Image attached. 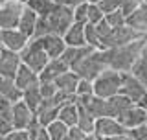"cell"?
Segmentation results:
<instances>
[{"label":"cell","mask_w":147,"mask_h":140,"mask_svg":"<svg viewBox=\"0 0 147 140\" xmlns=\"http://www.w3.org/2000/svg\"><path fill=\"white\" fill-rule=\"evenodd\" d=\"M72 24H74V9L55 4L53 9L48 13V15L37 18L33 39H39V37H44V35L63 37Z\"/></svg>","instance_id":"cell-1"},{"label":"cell","mask_w":147,"mask_h":140,"mask_svg":"<svg viewBox=\"0 0 147 140\" xmlns=\"http://www.w3.org/2000/svg\"><path fill=\"white\" fill-rule=\"evenodd\" d=\"M144 43H145V39H140V41H134V43L125 44V46H116V48L101 50L107 68L116 70L119 74H129L131 68H132V65L136 63L142 48H144Z\"/></svg>","instance_id":"cell-2"},{"label":"cell","mask_w":147,"mask_h":140,"mask_svg":"<svg viewBox=\"0 0 147 140\" xmlns=\"http://www.w3.org/2000/svg\"><path fill=\"white\" fill-rule=\"evenodd\" d=\"M121 76L123 74L116 72V70H103L98 77L92 81L94 87V96L101 98V100H109V98L119 94V87H121Z\"/></svg>","instance_id":"cell-3"},{"label":"cell","mask_w":147,"mask_h":140,"mask_svg":"<svg viewBox=\"0 0 147 140\" xmlns=\"http://www.w3.org/2000/svg\"><path fill=\"white\" fill-rule=\"evenodd\" d=\"M103 70H107V65H105V59H103V52L101 50H92L76 68H72V72L77 74L79 79L94 81Z\"/></svg>","instance_id":"cell-4"},{"label":"cell","mask_w":147,"mask_h":140,"mask_svg":"<svg viewBox=\"0 0 147 140\" xmlns=\"http://www.w3.org/2000/svg\"><path fill=\"white\" fill-rule=\"evenodd\" d=\"M18 57H20V63L26 65L30 70H33L37 76L42 72V68L50 61L48 55L44 54V50L40 48V44H39V41H37V39H30V43H28L26 48L18 54Z\"/></svg>","instance_id":"cell-5"},{"label":"cell","mask_w":147,"mask_h":140,"mask_svg":"<svg viewBox=\"0 0 147 140\" xmlns=\"http://www.w3.org/2000/svg\"><path fill=\"white\" fill-rule=\"evenodd\" d=\"M145 39L144 35L136 33L134 30H131L129 26H121V28H114L112 31L109 33L107 39L101 41V50H109V48H116V46H125L131 44L134 41Z\"/></svg>","instance_id":"cell-6"},{"label":"cell","mask_w":147,"mask_h":140,"mask_svg":"<svg viewBox=\"0 0 147 140\" xmlns=\"http://www.w3.org/2000/svg\"><path fill=\"white\" fill-rule=\"evenodd\" d=\"M24 4L20 2H2L0 4V30H17Z\"/></svg>","instance_id":"cell-7"},{"label":"cell","mask_w":147,"mask_h":140,"mask_svg":"<svg viewBox=\"0 0 147 140\" xmlns=\"http://www.w3.org/2000/svg\"><path fill=\"white\" fill-rule=\"evenodd\" d=\"M127 129H123V125L118 122L116 118H109V116H103V118L96 120L94 125V135L101 140H107L112 137H118V135L125 133Z\"/></svg>","instance_id":"cell-8"},{"label":"cell","mask_w":147,"mask_h":140,"mask_svg":"<svg viewBox=\"0 0 147 140\" xmlns=\"http://www.w3.org/2000/svg\"><path fill=\"white\" fill-rule=\"evenodd\" d=\"M145 85L144 83H140L136 77H132L131 74H123L121 76V87H119V94L125 96L127 100H131L132 103H138L140 101V98L145 94Z\"/></svg>","instance_id":"cell-9"},{"label":"cell","mask_w":147,"mask_h":140,"mask_svg":"<svg viewBox=\"0 0 147 140\" xmlns=\"http://www.w3.org/2000/svg\"><path fill=\"white\" fill-rule=\"evenodd\" d=\"M28 43H30V39L24 37L18 30H0V44L9 52L20 54Z\"/></svg>","instance_id":"cell-10"},{"label":"cell","mask_w":147,"mask_h":140,"mask_svg":"<svg viewBox=\"0 0 147 140\" xmlns=\"http://www.w3.org/2000/svg\"><path fill=\"white\" fill-rule=\"evenodd\" d=\"M33 120H35V114L28 109L22 100L17 101V103H13V109H11V125H13V129H28Z\"/></svg>","instance_id":"cell-11"},{"label":"cell","mask_w":147,"mask_h":140,"mask_svg":"<svg viewBox=\"0 0 147 140\" xmlns=\"http://www.w3.org/2000/svg\"><path fill=\"white\" fill-rule=\"evenodd\" d=\"M37 41H39L40 48L44 50V54L48 55V59H59L63 52L66 50L63 37H57V35H44V37H39Z\"/></svg>","instance_id":"cell-12"},{"label":"cell","mask_w":147,"mask_h":140,"mask_svg":"<svg viewBox=\"0 0 147 140\" xmlns=\"http://www.w3.org/2000/svg\"><path fill=\"white\" fill-rule=\"evenodd\" d=\"M125 26H129L136 33L145 37V33H147V6L140 4L132 13H129L125 17Z\"/></svg>","instance_id":"cell-13"},{"label":"cell","mask_w":147,"mask_h":140,"mask_svg":"<svg viewBox=\"0 0 147 140\" xmlns=\"http://www.w3.org/2000/svg\"><path fill=\"white\" fill-rule=\"evenodd\" d=\"M147 120V113L145 111H142L138 105H132L131 109H127L125 113L118 118V122L123 125V129H134V127H140V125H144Z\"/></svg>","instance_id":"cell-14"},{"label":"cell","mask_w":147,"mask_h":140,"mask_svg":"<svg viewBox=\"0 0 147 140\" xmlns=\"http://www.w3.org/2000/svg\"><path fill=\"white\" fill-rule=\"evenodd\" d=\"M57 113H59V107L52 100H42L39 109L35 111V118H37L40 127H48L52 122L57 120Z\"/></svg>","instance_id":"cell-15"},{"label":"cell","mask_w":147,"mask_h":140,"mask_svg":"<svg viewBox=\"0 0 147 140\" xmlns=\"http://www.w3.org/2000/svg\"><path fill=\"white\" fill-rule=\"evenodd\" d=\"M64 72H68V67L61 59H50L48 65L42 68V72L39 74V83H53Z\"/></svg>","instance_id":"cell-16"},{"label":"cell","mask_w":147,"mask_h":140,"mask_svg":"<svg viewBox=\"0 0 147 140\" xmlns=\"http://www.w3.org/2000/svg\"><path fill=\"white\" fill-rule=\"evenodd\" d=\"M105 105H107V116L109 118H119L123 113H125L127 109H131L132 105V101L131 100H127L125 96H121V94H116V96H112V98H109V100H105Z\"/></svg>","instance_id":"cell-17"},{"label":"cell","mask_w":147,"mask_h":140,"mask_svg":"<svg viewBox=\"0 0 147 140\" xmlns=\"http://www.w3.org/2000/svg\"><path fill=\"white\" fill-rule=\"evenodd\" d=\"M63 41L68 48H83L85 44V24L74 22V24L66 30V33L63 35Z\"/></svg>","instance_id":"cell-18"},{"label":"cell","mask_w":147,"mask_h":140,"mask_svg":"<svg viewBox=\"0 0 147 140\" xmlns=\"http://www.w3.org/2000/svg\"><path fill=\"white\" fill-rule=\"evenodd\" d=\"M20 67V57L15 52L4 50L2 57H0V76L2 77H15V72Z\"/></svg>","instance_id":"cell-19"},{"label":"cell","mask_w":147,"mask_h":140,"mask_svg":"<svg viewBox=\"0 0 147 140\" xmlns=\"http://www.w3.org/2000/svg\"><path fill=\"white\" fill-rule=\"evenodd\" d=\"M13 81H15L17 88H20V90H26V88H30V87L39 85V76H37L33 70L28 68L26 65L20 63L18 70L15 72V77H13Z\"/></svg>","instance_id":"cell-20"},{"label":"cell","mask_w":147,"mask_h":140,"mask_svg":"<svg viewBox=\"0 0 147 140\" xmlns=\"http://www.w3.org/2000/svg\"><path fill=\"white\" fill-rule=\"evenodd\" d=\"M90 52H92V48H88V46H83V48H68L66 46V50L63 52V55L59 59L68 67V70H72V68H76Z\"/></svg>","instance_id":"cell-21"},{"label":"cell","mask_w":147,"mask_h":140,"mask_svg":"<svg viewBox=\"0 0 147 140\" xmlns=\"http://www.w3.org/2000/svg\"><path fill=\"white\" fill-rule=\"evenodd\" d=\"M77 81H79L77 74H74L72 70H68V72L61 74V76L55 79L53 85H55V88H57V92H63V94H66V96H74L76 94Z\"/></svg>","instance_id":"cell-22"},{"label":"cell","mask_w":147,"mask_h":140,"mask_svg":"<svg viewBox=\"0 0 147 140\" xmlns=\"http://www.w3.org/2000/svg\"><path fill=\"white\" fill-rule=\"evenodd\" d=\"M37 13H33L30 7L24 6V11H22L20 15V20H18V26L17 30L20 31L24 37H28V39H33V33H35V26H37Z\"/></svg>","instance_id":"cell-23"},{"label":"cell","mask_w":147,"mask_h":140,"mask_svg":"<svg viewBox=\"0 0 147 140\" xmlns=\"http://www.w3.org/2000/svg\"><path fill=\"white\" fill-rule=\"evenodd\" d=\"M77 116H79V111H77V105H76V100L74 101H68L59 107V113H57V120L61 124H64L68 129L70 127H76L77 125Z\"/></svg>","instance_id":"cell-24"},{"label":"cell","mask_w":147,"mask_h":140,"mask_svg":"<svg viewBox=\"0 0 147 140\" xmlns=\"http://www.w3.org/2000/svg\"><path fill=\"white\" fill-rule=\"evenodd\" d=\"M0 98L7 100L9 103H17L22 100V90L17 88L15 81L11 77H2L0 76Z\"/></svg>","instance_id":"cell-25"},{"label":"cell","mask_w":147,"mask_h":140,"mask_svg":"<svg viewBox=\"0 0 147 140\" xmlns=\"http://www.w3.org/2000/svg\"><path fill=\"white\" fill-rule=\"evenodd\" d=\"M129 74H131L132 77H136L140 83L147 85V54L144 52V48H142V52H140V55H138V59H136V63L132 65V68H131Z\"/></svg>","instance_id":"cell-26"},{"label":"cell","mask_w":147,"mask_h":140,"mask_svg":"<svg viewBox=\"0 0 147 140\" xmlns=\"http://www.w3.org/2000/svg\"><path fill=\"white\" fill-rule=\"evenodd\" d=\"M22 101H24L26 107L35 114V111L39 109L40 101H42V96H40V92H39V85L30 87V88H26V90H22Z\"/></svg>","instance_id":"cell-27"},{"label":"cell","mask_w":147,"mask_h":140,"mask_svg":"<svg viewBox=\"0 0 147 140\" xmlns=\"http://www.w3.org/2000/svg\"><path fill=\"white\" fill-rule=\"evenodd\" d=\"M77 105V103H76ZM77 111H79V116H77V125L76 127L79 129L81 133L85 135H94V125H96V118H92V116L86 113L83 107L77 105Z\"/></svg>","instance_id":"cell-28"},{"label":"cell","mask_w":147,"mask_h":140,"mask_svg":"<svg viewBox=\"0 0 147 140\" xmlns=\"http://www.w3.org/2000/svg\"><path fill=\"white\" fill-rule=\"evenodd\" d=\"M24 6L30 7L33 13H37V17H44V15H48V13L53 9L55 2L53 0H28Z\"/></svg>","instance_id":"cell-29"},{"label":"cell","mask_w":147,"mask_h":140,"mask_svg":"<svg viewBox=\"0 0 147 140\" xmlns=\"http://www.w3.org/2000/svg\"><path fill=\"white\" fill-rule=\"evenodd\" d=\"M46 131H48L50 140H64L68 135V127L64 124H61L59 120H55V122H52L46 127Z\"/></svg>","instance_id":"cell-30"},{"label":"cell","mask_w":147,"mask_h":140,"mask_svg":"<svg viewBox=\"0 0 147 140\" xmlns=\"http://www.w3.org/2000/svg\"><path fill=\"white\" fill-rule=\"evenodd\" d=\"M85 44L92 50H101V39L92 24H85Z\"/></svg>","instance_id":"cell-31"},{"label":"cell","mask_w":147,"mask_h":140,"mask_svg":"<svg viewBox=\"0 0 147 140\" xmlns=\"http://www.w3.org/2000/svg\"><path fill=\"white\" fill-rule=\"evenodd\" d=\"M76 98H90L94 96V87H92V81H86V79H79L76 87Z\"/></svg>","instance_id":"cell-32"},{"label":"cell","mask_w":147,"mask_h":140,"mask_svg":"<svg viewBox=\"0 0 147 140\" xmlns=\"http://www.w3.org/2000/svg\"><path fill=\"white\" fill-rule=\"evenodd\" d=\"M105 22L112 28H121V26H125V15L121 13V9H118V11H114V13H109V15H105Z\"/></svg>","instance_id":"cell-33"},{"label":"cell","mask_w":147,"mask_h":140,"mask_svg":"<svg viewBox=\"0 0 147 140\" xmlns=\"http://www.w3.org/2000/svg\"><path fill=\"white\" fill-rule=\"evenodd\" d=\"M99 20H103V13L99 11V7L96 4H88V7H86V24L96 26Z\"/></svg>","instance_id":"cell-34"},{"label":"cell","mask_w":147,"mask_h":140,"mask_svg":"<svg viewBox=\"0 0 147 140\" xmlns=\"http://www.w3.org/2000/svg\"><path fill=\"white\" fill-rule=\"evenodd\" d=\"M98 7H99V11L103 13V17H105V15H109V13L118 11L119 9V0H101V2L98 4Z\"/></svg>","instance_id":"cell-35"},{"label":"cell","mask_w":147,"mask_h":140,"mask_svg":"<svg viewBox=\"0 0 147 140\" xmlns=\"http://www.w3.org/2000/svg\"><path fill=\"white\" fill-rule=\"evenodd\" d=\"M39 92L42 96V100H52L57 94V88L53 83H39Z\"/></svg>","instance_id":"cell-36"},{"label":"cell","mask_w":147,"mask_h":140,"mask_svg":"<svg viewBox=\"0 0 147 140\" xmlns=\"http://www.w3.org/2000/svg\"><path fill=\"white\" fill-rule=\"evenodd\" d=\"M86 7H88V4H86V2H83L77 7H74V22L86 24Z\"/></svg>","instance_id":"cell-37"},{"label":"cell","mask_w":147,"mask_h":140,"mask_svg":"<svg viewBox=\"0 0 147 140\" xmlns=\"http://www.w3.org/2000/svg\"><path fill=\"white\" fill-rule=\"evenodd\" d=\"M142 2H144V0H119V9H121V13L127 17L129 13H132Z\"/></svg>","instance_id":"cell-38"},{"label":"cell","mask_w":147,"mask_h":140,"mask_svg":"<svg viewBox=\"0 0 147 140\" xmlns=\"http://www.w3.org/2000/svg\"><path fill=\"white\" fill-rule=\"evenodd\" d=\"M11 109H13V103H9L7 100L0 98V120L11 122Z\"/></svg>","instance_id":"cell-39"},{"label":"cell","mask_w":147,"mask_h":140,"mask_svg":"<svg viewBox=\"0 0 147 140\" xmlns=\"http://www.w3.org/2000/svg\"><path fill=\"white\" fill-rule=\"evenodd\" d=\"M129 137L132 140H147V125H140V127H134V129H129Z\"/></svg>","instance_id":"cell-40"},{"label":"cell","mask_w":147,"mask_h":140,"mask_svg":"<svg viewBox=\"0 0 147 140\" xmlns=\"http://www.w3.org/2000/svg\"><path fill=\"white\" fill-rule=\"evenodd\" d=\"M94 28H96V33L99 35V39H101V41H103V39H107L109 33L112 31V28H110V26L107 24V22H105V18H103V20H99V22H98V24H96Z\"/></svg>","instance_id":"cell-41"},{"label":"cell","mask_w":147,"mask_h":140,"mask_svg":"<svg viewBox=\"0 0 147 140\" xmlns=\"http://www.w3.org/2000/svg\"><path fill=\"white\" fill-rule=\"evenodd\" d=\"M4 140H31V138L26 129H13L7 137H4Z\"/></svg>","instance_id":"cell-42"},{"label":"cell","mask_w":147,"mask_h":140,"mask_svg":"<svg viewBox=\"0 0 147 140\" xmlns=\"http://www.w3.org/2000/svg\"><path fill=\"white\" fill-rule=\"evenodd\" d=\"M86 138V135L85 133H81L77 127H70L68 129V135H66V138L64 140H85Z\"/></svg>","instance_id":"cell-43"},{"label":"cell","mask_w":147,"mask_h":140,"mask_svg":"<svg viewBox=\"0 0 147 140\" xmlns=\"http://www.w3.org/2000/svg\"><path fill=\"white\" fill-rule=\"evenodd\" d=\"M13 131L11 122H6V120H0V137H7L9 133Z\"/></svg>","instance_id":"cell-44"},{"label":"cell","mask_w":147,"mask_h":140,"mask_svg":"<svg viewBox=\"0 0 147 140\" xmlns=\"http://www.w3.org/2000/svg\"><path fill=\"white\" fill-rule=\"evenodd\" d=\"M33 140H50L46 127H39V131H37V135H35V138H33Z\"/></svg>","instance_id":"cell-45"},{"label":"cell","mask_w":147,"mask_h":140,"mask_svg":"<svg viewBox=\"0 0 147 140\" xmlns=\"http://www.w3.org/2000/svg\"><path fill=\"white\" fill-rule=\"evenodd\" d=\"M138 107H140V109L142 111H145V113H147V92H145V94L144 96H142L140 98V101H138V103H136Z\"/></svg>","instance_id":"cell-46"},{"label":"cell","mask_w":147,"mask_h":140,"mask_svg":"<svg viewBox=\"0 0 147 140\" xmlns=\"http://www.w3.org/2000/svg\"><path fill=\"white\" fill-rule=\"evenodd\" d=\"M107 140H132L131 137H129V133H121V135H118V137H112V138H107Z\"/></svg>","instance_id":"cell-47"},{"label":"cell","mask_w":147,"mask_h":140,"mask_svg":"<svg viewBox=\"0 0 147 140\" xmlns=\"http://www.w3.org/2000/svg\"><path fill=\"white\" fill-rule=\"evenodd\" d=\"M4 2H20V4H26L28 0H4Z\"/></svg>","instance_id":"cell-48"},{"label":"cell","mask_w":147,"mask_h":140,"mask_svg":"<svg viewBox=\"0 0 147 140\" xmlns=\"http://www.w3.org/2000/svg\"><path fill=\"white\" fill-rule=\"evenodd\" d=\"M99 2H101V0H86V4H96V6H98Z\"/></svg>","instance_id":"cell-49"},{"label":"cell","mask_w":147,"mask_h":140,"mask_svg":"<svg viewBox=\"0 0 147 140\" xmlns=\"http://www.w3.org/2000/svg\"><path fill=\"white\" fill-rule=\"evenodd\" d=\"M4 50H6V48H4V46H2V44H0V57H2V54H4Z\"/></svg>","instance_id":"cell-50"},{"label":"cell","mask_w":147,"mask_h":140,"mask_svg":"<svg viewBox=\"0 0 147 140\" xmlns=\"http://www.w3.org/2000/svg\"><path fill=\"white\" fill-rule=\"evenodd\" d=\"M142 4H144V6H147V0H144V2H142Z\"/></svg>","instance_id":"cell-51"},{"label":"cell","mask_w":147,"mask_h":140,"mask_svg":"<svg viewBox=\"0 0 147 140\" xmlns=\"http://www.w3.org/2000/svg\"><path fill=\"white\" fill-rule=\"evenodd\" d=\"M0 140H4V137H0Z\"/></svg>","instance_id":"cell-52"},{"label":"cell","mask_w":147,"mask_h":140,"mask_svg":"<svg viewBox=\"0 0 147 140\" xmlns=\"http://www.w3.org/2000/svg\"><path fill=\"white\" fill-rule=\"evenodd\" d=\"M2 2H4V0H0V4H2Z\"/></svg>","instance_id":"cell-53"},{"label":"cell","mask_w":147,"mask_h":140,"mask_svg":"<svg viewBox=\"0 0 147 140\" xmlns=\"http://www.w3.org/2000/svg\"><path fill=\"white\" fill-rule=\"evenodd\" d=\"M145 125H147V120H145Z\"/></svg>","instance_id":"cell-54"},{"label":"cell","mask_w":147,"mask_h":140,"mask_svg":"<svg viewBox=\"0 0 147 140\" xmlns=\"http://www.w3.org/2000/svg\"><path fill=\"white\" fill-rule=\"evenodd\" d=\"M145 90H147V85H145Z\"/></svg>","instance_id":"cell-55"},{"label":"cell","mask_w":147,"mask_h":140,"mask_svg":"<svg viewBox=\"0 0 147 140\" xmlns=\"http://www.w3.org/2000/svg\"><path fill=\"white\" fill-rule=\"evenodd\" d=\"M145 39H147V33H145Z\"/></svg>","instance_id":"cell-56"},{"label":"cell","mask_w":147,"mask_h":140,"mask_svg":"<svg viewBox=\"0 0 147 140\" xmlns=\"http://www.w3.org/2000/svg\"><path fill=\"white\" fill-rule=\"evenodd\" d=\"M53 2H57V0H53Z\"/></svg>","instance_id":"cell-57"},{"label":"cell","mask_w":147,"mask_h":140,"mask_svg":"<svg viewBox=\"0 0 147 140\" xmlns=\"http://www.w3.org/2000/svg\"><path fill=\"white\" fill-rule=\"evenodd\" d=\"M98 140H101V138H98Z\"/></svg>","instance_id":"cell-58"}]
</instances>
